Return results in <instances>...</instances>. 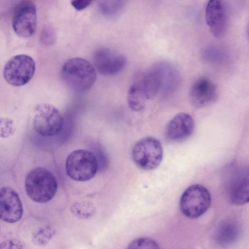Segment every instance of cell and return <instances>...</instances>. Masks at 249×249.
I'll return each mask as SVG.
<instances>
[{"mask_svg": "<svg viewBox=\"0 0 249 249\" xmlns=\"http://www.w3.org/2000/svg\"><path fill=\"white\" fill-rule=\"evenodd\" d=\"M178 75L172 66L166 62L155 64L142 76V84L147 100L159 93L173 91L178 83Z\"/></svg>", "mask_w": 249, "mask_h": 249, "instance_id": "cell-1", "label": "cell"}, {"mask_svg": "<svg viewBox=\"0 0 249 249\" xmlns=\"http://www.w3.org/2000/svg\"><path fill=\"white\" fill-rule=\"evenodd\" d=\"M61 74L69 88L79 92L89 89L96 79V72L93 65L81 57L67 60L62 67Z\"/></svg>", "mask_w": 249, "mask_h": 249, "instance_id": "cell-2", "label": "cell"}, {"mask_svg": "<svg viewBox=\"0 0 249 249\" xmlns=\"http://www.w3.org/2000/svg\"><path fill=\"white\" fill-rule=\"evenodd\" d=\"M25 189L31 199L37 203H45L55 196L57 189V180L48 169L36 167L27 175Z\"/></svg>", "mask_w": 249, "mask_h": 249, "instance_id": "cell-3", "label": "cell"}, {"mask_svg": "<svg viewBox=\"0 0 249 249\" xmlns=\"http://www.w3.org/2000/svg\"><path fill=\"white\" fill-rule=\"evenodd\" d=\"M67 175L72 179L86 181L92 178L98 169V161L91 151L78 149L67 157L65 164Z\"/></svg>", "mask_w": 249, "mask_h": 249, "instance_id": "cell-4", "label": "cell"}, {"mask_svg": "<svg viewBox=\"0 0 249 249\" xmlns=\"http://www.w3.org/2000/svg\"><path fill=\"white\" fill-rule=\"evenodd\" d=\"M64 120L60 111L53 106L46 103L36 106L34 110L33 128L43 137L53 136L59 133Z\"/></svg>", "mask_w": 249, "mask_h": 249, "instance_id": "cell-5", "label": "cell"}, {"mask_svg": "<svg viewBox=\"0 0 249 249\" xmlns=\"http://www.w3.org/2000/svg\"><path fill=\"white\" fill-rule=\"evenodd\" d=\"M132 159L140 168L145 170L156 169L160 164L163 150L160 142L157 139L147 137L137 142L131 152Z\"/></svg>", "mask_w": 249, "mask_h": 249, "instance_id": "cell-6", "label": "cell"}, {"mask_svg": "<svg viewBox=\"0 0 249 249\" xmlns=\"http://www.w3.org/2000/svg\"><path fill=\"white\" fill-rule=\"evenodd\" d=\"M211 202V195L207 188L200 184H194L182 194L179 207L185 216L194 219L203 214L209 209Z\"/></svg>", "mask_w": 249, "mask_h": 249, "instance_id": "cell-7", "label": "cell"}, {"mask_svg": "<svg viewBox=\"0 0 249 249\" xmlns=\"http://www.w3.org/2000/svg\"><path fill=\"white\" fill-rule=\"evenodd\" d=\"M36 64L30 56L20 54L14 56L5 64L3 77L10 85L19 87L28 83L33 77Z\"/></svg>", "mask_w": 249, "mask_h": 249, "instance_id": "cell-8", "label": "cell"}, {"mask_svg": "<svg viewBox=\"0 0 249 249\" xmlns=\"http://www.w3.org/2000/svg\"><path fill=\"white\" fill-rule=\"evenodd\" d=\"M12 27L15 33L22 38L32 36L36 27V10L35 4L29 0L21 1L15 9Z\"/></svg>", "mask_w": 249, "mask_h": 249, "instance_id": "cell-9", "label": "cell"}, {"mask_svg": "<svg viewBox=\"0 0 249 249\" xmlns=\"http://www.w3.org/2000/svg\"><path fill=\"white\" fill-rule=\"evenodd\" d=\"M226 194L231 204L241 205L249 202V170L235 169L226 182Z\"/></svg>", "mask_w": 249, "mask_h": 249, "instance_id": "cell-10", "label": "cell"}, {"mask_svg": "<svg viewBox=\"0 0 249 249\" xmlns=\"http://www.w3.org/2000/svg\"><path fill=\"white\" fill-rule=\"evenodd\" d=\"M23 207L18 193L10 187H3L0 192V217L7 223H14L23 215Z\"/></svg>", "mask_w": 249, "mask_h": 249, "instance_id": "cell-11", "label": "cell"}, {"mask_svg": "<svg viewBox=\"0 0 249 249\" xmlns=\"http://www.w3.org/2000/svg\"><path fill=\"white\" fill-rule=\"evenodd\" d=\"M93 60L98 71L106 75L119 72L126 64L124 55L105 47L100 48L94 52Z\"/></svg>", "mask_w": 249, "mask_h": 249, "instance_id": "cell-12", "label": "cell"}, {"mask_svg": "<svg viewBox=\"0 0 249 249\" xmlns=\"http://www.w3.org/2000/svg\"><path fill=\"white\" fill-rule=\"evenodd\" d=\"M205 18L213 36L219 38L224 36L228 23L225 6L222 1H209L205 9Z\"/></svg>", "mask_w": 249, "mask_h": 249, "instance_id": "cell-13", "label": "cell"}, {"mask_svg": "<svg viewBox=\"0 0 249 249\" xmlns=\"http://www.w3.org/2000/svg\"><path fill=\"white\" fill-rule=\"evenodd\" d=\"M216 88L209 78L203 77L196 80L189 91L191 104L196 107H203L213 103L217 99Z\"/></svg>", "mask_w": 249, "mask_h": 249, "instance_id": "cell-14", "label": "cell"}, {"mask_svg": "<svg viewBox=\"0 0 249 249\" xmlns=\"http://www.w3.org/2000/svg\"><path fill=\"white\" fill-rule=\"evenodd\" d=\"M194 126V119L190 114L179 113L169 123L166 134L168 138L173 142H181L192 135Z\"/></svg>", "mask_w": 249, "mask_h": 249, "instance_id": "cell-15", "label": "cell"}, {"mask_svg": "<svg viewBox=\"0 0 249 249\" xmlns=\"http://www.w3.org/2000/svg\"><path fill=\"white\" fill-rule=\"evenodd\" d=\"M147 100L142 84V77L130 87L127 94V102L129 107L135 111L143 109Z\"/></svg>", "mask_w": 249, "mask_h": 249, "instance_id": "cell-16", "label": "cell"}, {"mask_svg": "<svg viewBox=\"0 0 249 249\" xmlns=\"http://www.w3.org/2000/svg\"><path fill=\"white\" fill-rule=\"evenodd\" d=\"M239 233V228L235 222L225 221L218 226L216 232V239L221 244L228 245L235 241Z\"/></svg>", "mask_w": 249, "mask_h": 249, "instance_id": "cell-17", "label": "cell"}, {"mask_svg": "<svg viewBox=\"0 0 249 249\" xmlns=\"http://www.w3.org/2000/svg\"><path fill=\"white\" fill-rule=\"evenodd\" d=\"M55 232V229L51 225L42 226L33 232L32 242L36 246H45L49 242L54 235Z\"/></svg>", "mask_w": 249, "mask_h": 249, "instance_id": "cell-18", "label": "cell"}, {"mask_svg": "<svg viewBox=\"0 0 249 249\" xmlns=\"http://www.w3.org/2000/svg\"><path fill=\"white\" fill-rule=\"evenodd\" d=\"M72 213L81 219H88L95 213L94 206L90 202H80L74 203L71 207Z\"/></svg>", "mask_w": 249, "mask_h": 249, "instance_id": "cell-19", "label": "cell"}, {"mask_svg": "<svg viewBox=\"0 0 249 249\" xmlns=\"http://www.w3.org/2000/svg\"><path fill=\"white\" fill-rule=\"evenodd\" d=\"M122 0H101L98 7L101 13L106 15H111L118 12L123 7Z\"/></svg>", "mask_w": 249, "mask_h": 249, "instance_id": "cell-20", "label": "cell"}, {"mask_svg": "<svg viewBox=\"0 0 249 249\" xmlns=\"http://www.w3.org/2000/svg\"><path fill=\"white\" fill-rule=\"evenodd\" d=\"M127 249H160V248L154 240L147 237H141L132 241Z\"/></svg>", "mask_w": 249, "mask_h": 249, "instance_id": "cell-21", "label": "cell"}, {"mask_svg": "<svg viewBox=\"0 0 249 249\" xmlns=\"http://www.w3.org/2000/svg\"><path fill=\"white\" fill-rule=\"evenodd\" d=\"M40 40L45 45H52L55 40V33L53 28L50 26L43 27L41 32Z\"/></svg>", "mask_w": 249, "mask_h": 249, "instance_id": "cell-22", "label": "cell"}, {"mask_svg": "<svg viewBox=\"0 0 249 249\" xmlns=\"http://www.w3.org/2000/svg\"><path fill=\"white\" fill-rule=\"evenodd\" d=\"M15 131L14 123L12 120L8 118L0 119V136L7 138Z\"/></svg>", "mask_w": 249, "mask_h": 249, "instance_id": "cell-23", "label": "cell"}, {"mask_svg": "<svg viewBox=\"0 0 249 249\" xmlns=\"http://www.w3.org/2000/svg\"><path fill=\"white\" fill-rule=\"evenodd\" d=\"M0 249H24L22 243L18 240L8 239L2 242Z\"/></svg>", "mask_w": 249, "mask_h": 249, "instance_id": "cell-24", "label": "cell"}, {"mask_svg": "<svg viewBox=\"0 0 249 249\" xmlns=\"http://www.w3.org/2000/svg\"><path fill=\"white\" fill-rule=\"evenodd\" d=\"M91 2V0H72L71 1V4L76 10H81L88 7Z\"/></svg>", "mask_w": 249, "mask_h": 249, "instance_id": "cell-25", "label": "cell"}, {"mask_svg": "<svg viewBox=\"0 0 249 249\" xmlns=\"http://www.w3.org/2000/svg\"><path fill=\"white\" fill-rule=\"evenodd\" d=\"M247 34H248V37L249 38V23L248 24V28H247Z\"/></svg>", "mask_w": 249, "mask_h": 249, "instance_id": "cell-26", "label": "cell"}]
</instances>
